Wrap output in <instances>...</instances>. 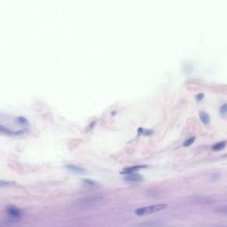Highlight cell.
Masks as SVG:
<instances>
[{
	"label": "cell",
	"instance_id": "cell-8",
	"mask_svg": "<svg viewBox=\"0 0 227 227\" xmlns=\"http://www.w3.org/2000/svg\"><path fill=\"white\" fill-rule=\"evenodd\" d=\"M14 182L13 181H8V180H1L0 179V187H7V186H11L14 185Z\"/></svg>",
	"mask_w": 227,
	"mask_h": 227
},
{
	"label": "cell",
	"instance_id": "cell-2",
	"mask_svg": "<svg viewBox=\"0 0 227 227\" xmlns=\"http://www.w3.org/2000/svg\"><path fill=\"white\" fill-rule=\"evenodd\" d=\"M7 214L9 216L13 217V218H19L21 216V211L20 209L13 205H9L7 208Z\"/></svg>",
	"mask_w": 227,
	"mask_h": 227
},
{
	"label": "cell",
	"instance_id": "cell-1",
	"mask_svg": "<svg viewBox=\"0 0 227 227\" xmlns=\"http://www.w3.org/2000/svg\"><path fill=\"white\" fill-rule=\"evenodd\" d=\"M167 208L166 204H156V205H152V206H147V207H143V208H137L135 210V214L137 216H145V215H150L156 213L159 211H162Z\"/></svg>",
	"mask_w": 227,
	"mask_h": 227
},
{
	"label": "cell",
	"instance_id": "cell-7",
	"mask_svg": "<svg viewBox=\"0 0 227 227\" xmlns=\"http://www.w3.org/2000/svg\"><path fill=\"white\" fill-rule=\"evenodd\" d=\"M200 118H201L202 122L205 123V124H208V122H209V121H210L209 115L207 113H205V112H201L200 113Z\"/></svg>",
	"mask_w": 227,
	"mask_h": 227
},
{
	"label": "cell",
	"instance_id": "cell-10",
	"mask_svg": "<svg viewBox=\"0 0 227 227\" xmlns=\"http://www.w3.org/2000/svg\"><path fill=\"white\" fill-rule=\"evenodd\" d=\"M83 182L85 184H87L88 185H92V186H96L98 184L96 183L93 180H91V179H83Z\"/></svg>",
	"mask_w": 227,
	"mask_h": 227
},
{
	"label": "cell",
	"instance_id": "cell-11",
	"mask_svg": "<svg viewBox=\"0 0 227 227\" xmlns=\"http://www.w3.org/2000/svg\"><path fill=\"white\" fill-rule=\"evenodd\" d=\"M221 113L222 114H225L227 113V104H225L223 107H221V109H220Z\"/></svg>",
	"mask_w": 227,
	"mask_h": 227
},
{
	"label": "cell",
	"instance_id": "cell-12",
	"mask_svg": "<svg viewBox=\"0 0 227 227\" xmlns=\"http://www.w3.org/2000/svg\"><path fill=\"white\" fill-rule=\"evenodd\" d=\"M219 212H222V213H224V214H227V208H221L220 210H219Z\"/></svg>",
	"mask_w": 227,
	"mask_h": 227
},
{
	"label": "cell",
	"instance_id": "cell-9",
	"mask_svg": "<svg viewBox=\"0 0 227 227\" xmlns=\"http://www.w3.org/2000/svg\"><path fill=\"white\" fill-rule=\"evenodd\" d=\"M194 140H195V138L194 137H193V138H190L189 139H187V140H185V143H184V146H189L191 145L194 142Z\"/></svg>",
	"mask_w": 227,
	"mask_h": 227
},
{
	"label": "cell",
	"instance_id": "cell-6",
	"mask_svg": "<svg viewBox=\"0 0 227 227\" xmlns=\"http://www.w3.org/2000/svg\"><path fill=\"white\" fill-rule=\"evenodd\" d=\"M226 143L225 141H222V142H218L216 144H215L213 146H212V150L213 151H220L222 149H224V147L225 146Z\"/></svg>",
	"mask_w": 227,
	"mask_h": 227
},
{
	"label": "cell",
	"instance_id": "cell-4",
	"mask_svg": "<svg viewBox=\"0 0 227 227\" xmlns=\"http://www.w3.org/2000/svg\"><path fill=\"white\" fill-rule=\"evenodd\" d=\"M66 168L68 170H69L70 171H73V172H76V173H79V174H83L85 173L86 171L84 169H82L79 166H76V165H73V164H69V165H66Z\"/></svg>",
	"mask_w": 227,
	"mask_h": 227
},
{
	"label": "cell",
	"instance_id": "cell-3",
	"mask_svg": "<svg viewBox=\"0 0 227 227\" xmlns=\"http://www.w3.org/2000/svg\"><path fill=\"white\" fill-rule=\"evenodd\" d=\"M124 179L126 181H130V182H142L144 180L143 177L139 174H135V173H131V174H128L126 177H124Z\"/></svg>",
	"mask_w": 227,
	"mask_h": 227
},
{
	"label": "cell",
	"instance_id": "cell-5",
	"mask_svg": "<svg viewBox=\"0 0 227 227\" xmlns=\"http://www.w3.org/2000/svg\"><path fill=\"white\" fill-rule=\"evenodd\" d=\"M143 168H145V166H141V165H139V166H133V167H129V168H126L124 170H122L121 173L122 174H131L133 173L134 171H137V170H140V169H143Z\"/></svg>",
	"mask_w": 227,
	"mask_h": 227
}]
</instances>
